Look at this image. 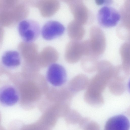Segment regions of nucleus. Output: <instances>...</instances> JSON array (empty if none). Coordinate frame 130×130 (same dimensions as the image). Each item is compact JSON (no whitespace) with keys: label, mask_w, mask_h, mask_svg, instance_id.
Listing matches in <instances>:
<instances>
[{"label":"nucleus","mask_w":130,"mask_h":130,"mask_svg":"<svg viewBox=\"0 0 130 130\" xmlns=\"http://www.w3.org/2000/svg\"><path fill=\"white\" fill-rule=\"evenodd\" d=\"M90 40L88 41L90 55H95L102 53L104 50L105 39L103 32L98 27L91 29Z\"/></svg>","instance_id":"obj_8"},{"label":"nucleus","mask_w":130,"mask_h":130,"mask_svg":"<svg viewBox=\"0 0 130 130\" xmlns=\"http://www.w3.org/2000/svg\"><path fill=\"white\" fill-rule=\"evenodd\" d=\"M20 99V95L17 89L10 85L0 88V104L5 107L12 106L17 104Z\"/></svg>","instance_id":"obj_7"},{"label":"nucleus","mask_w":130,"mask_h":130,"mask_svg":"<svg viewBox=\"0 0 130 130\" xmlns=\"http://www.w3.org/2000/svg\"><path fill=\"white\" fill-rule=\"evenodd\" d=\"M29 6L33 7L38 8L43 0H25Z\"/></svg>","instance_id":"obj_16"},{"label":"nucleus","mask_w":130,"mask_h":130,"mask_svg":"<svg viewBox=\"0 0 130 130\" xmlns=\"http://www.w3.org/2000/svg\"><path fill=\"white\" fill-rule=\"evenodd\" d=\"M62 2L69 4L75 0H61Z\"/></svg>","instance_id":"obj_18"},{"label":"nucleus","mask_w":130,"mask_h":130,"mask_svg":"<svg viewBox=\"0 0 130 130\" xmlns=\"http://www.w3.org/2000/svg\"><path fill=\"white\" fill-rule=\"evenodd\" d=\"M130 123L125 115L120 114L113 116L106 122L105 129L107 130H128Z\"/></svg>","instance_id":"obj_11"},{"label":"nucleus","mask_w":130,"mask_h":130,"mask_svg":"<svg viewBox=\"0 0 130 130\" xmlns=\"http://www.w3.org/2000/svg\"><path fill=\"white\" fill-rule=\"evenodd\" d=\"M21 0H0V11H5L15 7Z\"/></svg>","instance_id":"obj_15"},{"label":"nucleus","mask_w":130,"mask_h":130,"mask_svg":"<svg viewBox=\"0 0 130 130\" xmlns=\"http://www.w3.org/2000/svg\"><path fill=\"white\" fill-rule=\"evenodd\" d=\"M2 61L5 66L8 67H14L19 66L20 63V59L19 53L15 51H9L3 55Z\"/></svg>","instance_id":"obj_14"},{"label":"nucleus","mask_w":130,"mask_h":130,"mask_svg":"<svg viewBox=\"0 0 130 130\" xmlns=\"http://www.w3.org/2000/svg\"><path fill=\"white\" fill-rule=\"evenodd\" d=\"M59 58V53L53 47L47 46L39 53L37 62L41 68L46 67L55 63Z\"/></svg>","instance_id":"obj_10"},{"label":"nucleus","mask_w":130,"mask_h":130,"mask_svg":"<svg viewBox=\"0 0 130 130\" xmlns=\"http://www.w3.org/2000/svg\"><path fill=\"white\" fill-rule=\"evenodd\" d=\"M29 13L28 6L25 0H22L15 10L5 13H0V23L8 25L24 20Z\"/></svg>","instance_id":"obj_4"},{"label":"nucleus","mask_w":130,"mask_h":130,"mask_svg":"<svg viewBox=\"0 0 130 130\" xmlns=\"http://www.w3.org/2000/svg\"><path fill=\"white\" fill-rule=\"evenodd\" d=\"M68 5L74 20L82 25L87 23L91 14L82 0H75Z\"/></svg>","instance_id":"obj_6"},{"label":"nucleus","mask_w":130,"mask_h":130,"mask_svg":"<svg viewBox=\"0 0 130 130\" xmlns=\"http://www.w3.org/2000/svg\"><path fill=\"white\" fill-rule=\"evenodd\" d=\"M83 25L74 20L68 24L67 31L69 38L73 40L79 41L82 39L85 33Z\"/></svg>","instance_id":"obj_13"},{"label":"nucleus","mask_w":130,"mask_h":130,"mask_svg":"<svg viewBox=\"0 0 130 130\" xmlns=\"http://www.w3.org/2000/svg\"><path fill=\"white\" fill-rule=\"evenodd\" d=\"M65 28L61 23L55 21H50L43 26L41 34L43 38L50 40L61 36L64 33Z\"/></svg>","instance_id":"obj_9"},{"label":"nucleus","mask_w":130,"mask_h":130,"mask_svg":"<svg viewBox=\"0 0 130 130\" xmlns=\"http://www.w3.org/2000/svg\"><path fill=\"white\" fill-rule=\"evenodd\" d=\"M18 29L23 39L27 42L35 41L39 37L40 31L39 23L31 20H23L20 21Z\"/></svg>","instance_id":"obj_2"},{"label":"nucleus","mask_w":130,"mask_h":130,"mask_svg":"<svg viewBox=\"0 0 130 130\" xmlns=\"http://www.w3.org/2000/svg\"><path fill=\"white\" fill-rule=\"evenodd\" d=\"M87 50L85 41L73 40L70 42L66 48L64 58L70 63L77 62L80 59L82 54L86 55Z\"/></svg>","instance_id":"obj_3"},{"label":"nucleus","mask_w":130,"mask_h":130,"mask_svg":"<svg viewBox=\"0 0 130 130\" xmlns=\"http://www.w3.org/2000/svg\"><path fill=\"white\" fill-rule=\"evenodd\" d=\"M96 4L98 6H109L113 2V0H94Z\"/></svg>","instance_id":"obj_17"},{"label":"nucleus","mask_w":130,"mask_h":130,"mask_svg":"<svg viewBox=\"0 0 130 130\" xmlns=\"http://www.w3.org/2000/svg\"><path fill=\"white\" fill-rule=\"evenodd\" d=\"M46 77L48 82L52 85L59 87L66 83L67 75L66 70L63 66L54 63L49 66Z\"/></svg>","instance_id":"obj_5"},{"label":"nucleus","mask_w":130,"mask_h":130,"mask_svg":"<svg viewBox=\"0 0 130 130\" xmlns=\"http://www.w3.org/2000/svg\"><path fill=\"white\" fill-rule=\"evenodd\" d=\"M98 22L102 27L106 28L115 26L120 20L119 12L109 6H104L98 11L97 15Z\"/></svg>","instance_id":"obj_1"},{"label":"nucleus","mask_w":130,"mask_h":130,"mask_svg":"<svg viewBox=\"0 0 130 130\" xmlns=\"http://www.w3.org/2000/svg\"><path fill=\"white\" fill-rule=\"evenodd\" d=\"M60 6L59 0H43L38 8L42 16L48 18L55 14Z\"/></svg>","instance_id":"obj_12"}]
</instances>
